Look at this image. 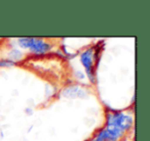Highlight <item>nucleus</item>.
Instances as JSON below:
<instances>
[{"instance_id": "nucleus-6", "label": "nucleus", "mask_w": 150, "mask_h": 141, "mask_svg": "<svg viewBox=\"0 0 150 141\" xmlns=\"http://www.w3.org/2000/svg\"><path fill=\"white\" fill-rule=\"evenodd\" d=\"M16 64H17V62L9 59V58L0 59V68H11V66H13Z\"/></svg>"}, {"instance_id": "nucleus-5", "label": "nucleus", "mask_w": 150, "mask_h": 141, "mask_svg": "<svg viewBox=\"0 0 150 141\" xmlns=\"http://www.w3.org/2000/svg\"><path fill=\"white\" fill-rule=\"evenodd\" d=\"M8 55H9V59L16 61V60L22 59V57H23V52L20 51L19 49H13V50H11Z\"/></svg>"}, {"instance_id": "nucleus-4", "label": "nucleus", "mask_w": 150, "mask_h": 141, "mask_svg": "<svg viewBox=\"0 0 150 141\" xmlns=\"http://www.w3.org/2000/svg\"><path fill=\"white\" fill-rule=\"evenodd\" d=\"M88 90L83 89L78 85H73L70 87H67L63 91V95L68 98H83L88 96Z\"/></svg>"}, {"instance_id": "nucleus-2", "label": "nucleus", "mask_w": 150, "mask_h": 141, "mask_svg": "<svg viewBox=\"0 0 150 141\" xmlns=\"http://www.w3.org/2000/svg\"><path fill=\"white\" fill-rule=\"evenodd\" d=\"M18 44L24 49H29L30 52L34 54H44L50 51L52 48V44L40 38L23 37L18 39Z\"/></svg>"}, {"instance_id": "nucleus-3", "label": "nucleus", "mask_w": 150, "mask_h": 141, "mask_svg": "<svg viewBox=\"0 0 150 141\" xmlns=\"http://www.w3.org/2000/svg\"><path fill=\"white\" fill-rule=\"evenodd\" d=\"M94 48H88L80 54V62L86 70V76L88 78L92 83L96 82V74H95V66H94Z\"/></svg>"}, {"instance_id": "nucleus-8", "label": "nucleus", "mask_w": 150, "mask_h": 141, "mask_svg": "<svg viewBox=\"0 0 150 141\" xmlns=\"http://www.w3.org/2000/svg\"><path fill=\"white\" fill-rule=\"evenodd\" d=\"M25 112H27L28 114H30V116H31V114H32V110H30V108H27V110H26Z\"/></svg>"}, {"instance_id": "nucleus-7", "label": "nucleus", "mask_w": 150, "mask_h": 141, "mask_svg": "<svg viewBox=\"0 0 150 141\" xmlns=\"http://www.w3.org/2000/svg\"><path fill=\"white\" fill-rule=\"evenodd\" d=\"M74 76H75V78L76 79H79V80H83V79H86V74L82 72V70H76L74 72Z\"/></svg>"}, {"instance_id": "nucleus-1", "label": "nucleus", "mask_w": 150, "mask_h": 141, "mask_svg": "<svg viewBox=\"0 0 150 141\" xmlns=\"http://www.w3.org/2000/svg\"><path fill=\"white\" fill-rule=\"evenodd\" d=\"M131 114L112 110L106 114V126L101 129L92 141H118L133 126Z\"/></svg>"}]
</instances>
